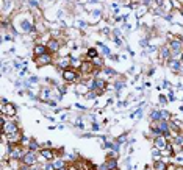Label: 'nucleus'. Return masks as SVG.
Segmentation results:
<instances>
[{
    "label": "nucleus",
    "instance_id": "obj_1",
    "mask_svg": "<svg viewBox=\"0 0 183 170\" xmlns=\"http://www.w3.org/2000/svg\"><path fill=\"white\" fill-rule=\"evenodd\" d=\"M13 25L17 28L19 33H30L38 34V25H36V16L30 11L19 13L16 17H13Z\"/></svg>",
    "mask_w": 183,
    "mask_h": 170
},
{
    "label": "nucleus",
    "instance_id": "obj_2",
    "mask_svg": "<svg viewBox=\"0 0 183 170\" xmlns=\"http://www.w3.org/2000/svg\"><path fill=\"white\" fill-rule=\"evenodd\" d=\"M28 148L25 147V145H22V144H8V159H17L20 161L22 158H24L25 152Z\"/></svg>",
    "mask_w": 183,
    "mask_h": 170
},
{
    "label": "nucleus",
    "instance_id": "obj_3",
    "mask_svg": "<svg viewBox=\"0 0 183 170\" xmlns=\"http://www.w3.org/2000/svg\"><path fill=\"white\" fill-rule=\"evenodd\" d=\"M63 80L66 83H78L81 80V74H80V70L78 69H74V67H69V69H66L63 70V74H61Z\"/></svg>",
    "mask_w": 183,
    "mask_h": 170
},
{
    "label": "nucleus",
    "instance_id": "obj_4",
    "mask_svg": "<svg viewBox=\"0 0 183 170\" xmlns=\"http://www.w3.org/2000/svg\"><path fill=\"white\" fill-rule=\"evenodd\" d=\"M39 158H41L39 152L27 150V152H25V155H24V158L20 159V162H22V164H25V165H28V167H31V165H35V164H38V162H39Z\"/></svg>",
    "mask_w": 183,
    "mask_h": 170
},
{
    "label": "nucleus",
    "instance_id": "obj_5",
    "mask_svg": "<svg viewBox=\"0 0 183 170\" xmlns=\"http://www.w3.org/2000/svg\"><path fill=\"white\" fill-rule=\"evenodd\" d=\"M19 130L20 128H19V125H17V122L14 119H8L6 122L2 125V134H5V136H10V134H13V133H16Z\"/></svg>",
    "mask_w": 183,
    "mask_h": 170
},
{
    "label": "nucleus",
    "instance_id": "obj_6",
    "mask_svg": "<svg viewBox=\"0 0 183 170\" xmlns=\"http://www.w3.org/2000/svg\"><path fill=\"white\" fill-rule=\"evenodd\" d=\"M33 61H35L36 67H44V66H49V64H52V63H53V53L47 52V53H44V55H41V56H36V58H33Z\"/></svg>",
    "mask_w": 183,
    "mask_h": 170
},
{
    "label": "nucleus",
    "instance_id": "obj_7",
    "mask_svg": "<svg viewBox=\"0 0 183 170\" xmlns=\"http://www.w3.org/2000/svg\"><path fill=\"white\" fill-rule=\"evenodd\" d=\"M158 58H160V63H164V64L172 58V52L169 48V44H164L158 48Z\"/></svg>",
    "mask_w": 183,
    "mask_h": 170
},
{
    "label": "nucleus",
    "instance_id": "obj_8",
    "mask_svg": "<svg viewBox=\"0 0 183 170\" xmlns=\"http://www.w3.org/2000/svg\"><path fill=\"white\" fill-rule=\"evenodd\" d=\"M0 114L6 115L8 119H14L17 114V109L13 103H6V105H0Z\"/></svg>",
    "mask_w": 183,
    "mask_h": 170
},
{
    "label": "nucleus",
    "instance_id": "obj_9",
    "mask_svg": "<svg viewBox=\"0 0 183 170\" xmlns=\"http://www.w3.org/2000/svg\"><path fill=\"white\" fill-rule=\"evenodd\" d=\"M45 45H47V48H49L50 53H58L60 48H61V45H63V42H61L58 38H49L47 42H45Z\"/></svg>",
    "mask_w": 183,
    "mask_h": 170
},
{
    "label": "nucleus",
    "instance_id": "obj_10",
    "mask_svg": "<svg viewBox=\"0 0 183 170\" xmlns=\"http://www.w3.org/2000/svg\"><path fill=\"white\" fill-rule=\"evenodd\" d=\"M169 140H171V139H168L166 136H158V137H153V147L163 152V150H166V147H168Z\"/></svg>",
    "mask_w": 183,
    "mask_h": 170
},
{
    "label": "nucleus",
    "instance_id": "obj_11",
    "mask_svg": "<svg viewBox=\"0 0 183 170\" xmlns=\"http://www.w3.org/2000/svg\"><path fill=\"white\" fill-rule=\"evenodd\" d=\"M166 66L174 72V74H178L180 67H181V59H180V58H171V59L166 63Z\"/></svg>",
    "mask_w": 183,
    "mask_h": 170
},
{
    "label": "nucleus",
    "instance_id": "obj_12",
    "mask_svg": "<svg viewBox=\"0 0 183 170\" xmlns=\"http://www.w3.org/2000/svg\"><path fill=\"white\" fill-rule=\"evenodd\" d=\"M56 67L60 70H66V69L72 67L71 66V56H61V58H58L56 59Z\"/></svg>",
    "mask_w": 183,
    "mask_h": 170
},
{
    "label": "nucleus",
    "instance_id": "obj_13",
    "mask_svg": "<svg viewBox=\"0 0 183 170\" xmlns=\"http://www.w3.org/2000/svg\"><path fill=\"white\" fill-rule=\"evenodd\" d=\"M47 52H49V48H47V45H45V44H35L33 45V58L41 56V55L47 53Z\"/></svg>",
    "mask_w": 183,
    "mask_h": 170
},
{
    "label": "nucleus",
    "instance_id": "obj_14",
    "mask_svg": "<svg viewBox=\"0 0 183 170\" xmlns=\"http://www.w3.org/2000/svg\"><path fill=\"white\" fill-rule=\"evenodd\" d=\"M39 155H41V158H44L45 161H53V159L56 158L53 148H42V150L39 152Z\"/></svg>",
    "mask_w": 183,
    "mask_h": 170
},
{
    "label": "nucleus",
    "instance_id": "obj_15",
    "mask_svg": "<svg viewBox=\"0 0 183 170\" xmlns=\"http://www.w3.org/2000/svg\"><path fill=\"white\" fill-rule=\"evenodd\" d=\"M168 161L164 158H158L153 161V170H166L168 168Z\"/></svg>",
    "mask_w": 183,
    "mask_h": 170
},
{
    "label": "nucleus",
    "instance_id": "obj_16",
    "mask_svg": "<svg viewBox=\"0 0 183 170\" xmlns=\"http://www.w3.org/2000/svg\"><path fill=\"white\" fill-rule=\"evenodd\" d=\"M27 148L28 150H33V152H41L42 150V144H39L35 137H31L30 142H28V145H27Z\"/></svg>",
    "mask_w": 183,
    "mask_h": 170
},
{
    "label": "nucleus",
    "instance_id": "obj_17",
    "mask_svg": "<svg viewBox=\"0 0 183 170\" xmlns=\"http://www.w3.org/2000/svg\"><path fill=\"white\" fill-rule=\"evenodd\" d=\"M99 56V50L96 47H89L88 50H86V59H94Z\"/></svg>",
    "mask_w": 183,
    "mask_h": 170
},
{
    "label": "nucleus",
    "instance_id": "obj_18",
    "mask_svg": "<svg viewBox=\"0 0 183 170\" xmlns=\"http://www.w3.org/2000/svg\"><path fill=\"white\" fill-rule=\"evenodd\" d=\"M105 164L108 165L110 170H119V165H118V159H113V158H106Z\"/></svg>",
    "mask_w": 183,
    "mask_h": 170
},
{
    "label": "nucleus",
    "instance_id": "obj_19",
    "mask_svg": "<svg viewBox=\"0 0 183 170\" xmlns=\"http://www.w3.org/2000/svg\"><path fill=\"white\" fill-rule=\"evenodd\" d=\"M50 97H52V91H50L49 87H42V89H41L39 102H41V100H47V99H50Z\"/></svg>",
    "mask_w": 183,
    "mask_h": 170
},
{
    "label": "nucleus",
    "instance_id": "obj_20",
    "mask_svg": "<svg viewBox=\"0 0 183 170\" xmlns=\"http://www.w3.org/2000/svg\"><path fill=\"white\" fill-rule=\"evenodd\" d=\"M97 47H100V52H102L103 55H106L108 58L113 55V53H111V50H110V48H108V47H106L103 42H97Z\"/></svg>",
    "mask_w": 183,
    "mask_h": 170
},
{
    "label": "nucleus",
    "instance_id": "obj_21",
    "mask_svg": "<svg viewBox=\"0 0 183 170\" xmlns=\"http://www.w3.org/2000/svg\"><path fill=\"white\" fill-rule=\"evenodd\" d=\"M124 87H125V81H122V80H118L116 83L113 84V89H116V91H118V94H119Z\"/></svg>",
    "mask_w": 183,
    "mask_h": 170
},
{
    "label": "nucleus",
    "instance_id": "obj_22",
    "mask_svg": "<svg viewBox=\"0 0 183 170\" xmlns=\"http://www.w3.org/2000/svg\"><path fill=\"white\" fill-rule=\"evenodd\" d=\"M99 94L96 92V91H88L86 94H85V99H89V100H94L96 97H97Z\"/></svg>",
    "mask_w": 183,
    "mask_h": 170
},
{
    "label": "nucleus",
    "instance_id": "obj_23",
    "mask_svg": "<svg viewBox=\"0 0 183 170\" xmlns=\"http://www.w3.org/2000/svg\"><path fill=\"white\" fill-rule=\"evenodd\" d=\"M158 102H160V105H161V106H166L169 100H168V97H166V95L160 94V97H158Z\"/></svg>",
    "mask_w": 183,
    "mask_h": 170
},
{
    "label": "nucleus",
    "instance_id": "obj_24",
    "mask_svg": "<svg viewBox=\"0 0 183 170\" xmlns=\"http://www.w3.org/2000/svg\"><path fill=\"white\" fill-rule=\"evenodd\" d=\"M102 72H105V74L110 75V77H114V75H116V70H114V69H110V67H106V66L102 69Z\"/></svg>",
    "mask_w": 183,
    "mask_h": 170
},
{
    "label": "nucleus",
    "instance_id": "obj_25",
    "mask_svg": "<svg viewBox=\"0 0 183 170\" xmlns=\"http://www.w3.org/2000/svg\"><path fill=\"white\" fill-rule=\"evenodd\" d=\"M116 142H118V144H121V145H122V144H125V142H127V133L121 134V136L116 139Z\"/></svg>",
    "mask_w": 183,
    "mask_h": 170
},
{
    "label": "nucleus",
    "instance_id": "obj_26",
    "mask_svg": "<svg viewBox=\"0 0 183 170\" xmlns=\"http://www.w3.org/2000/svg\"><path fill=\"white\" fill-rule=\"evenodd\" d=\"M152 156H153L155 159L161 158V150H158V148H155V147H153V150H152Z\"/></svg>",
    "mask_w": 183,
    "mask_h": 170
},
{
    "label": "nucleus",
    "instance_id": "obj_27",
    "mask_svg": "<svg viewBox=\"0 0 183 170\" xmlns=\"http://www.w3.org/2000/svg\"><path fill=\"white\" fill-rule=\"evenodd\" d=\"M27 75H28V69H27V66H25L24 69H20V70H19V77H20V78H24V77H27Z\"/></svg>",
    "mask_w": 183,
    "mask_h": 170
},
{
    "label": "nucleus",
    "instance_id": "obj_28",
    "mask_svg": "<svg viewBox=\"0 0 183 170\" xmlns=\"http://www.w3.org/2000/svg\"><path fill=\"white\" fill-rule=\"evenodd\" d=\"M91 14H93L94 19H100L102 17V11L100 10H93V11H91Z\"/></svg>",
    "mask_w": 183,
    "mask_h": 170
},
{
    "label": "nucleus",
    "instance_id": "obj_29",
    "mask_svg": "<svg viewBox=\"0 0 183 170\" xmlns=\"http://www.w3.org/2000/svg\"><path fill=\"white\" fill-rule=\"evenodd\" d=\"M28 5L31 8H35V10H39V2L38 0H28Z\"/></svg>",
    "mask_w": 183,
    "mask_h": 170
},
{
    "label": "nucleus",
    "instance_id": "obj_30",
    "mask_svg": "<svg viewBox=\"0 0 183 170\" xmlns=\"http://www.w3.org/2000/svg\"><path fill=\"white\" fill-rule=\"evenodd\" d=\"M168 100L169 102H175L177 99H175V94H174V91L172 89H169V95H168Z\"/></svg>",
    "mask_w": 183,
    "mask_h": 170
},
{
    "label": "nucleus",
    "instance_id": "obj_31",
    "mask_svg": "<svg viewBox=\"0 0 183 170\" xmlns=\"http://www.w3.org/2000/svg\"><path fill=\"white\" fill-rule=\"evenodd\" d=\"M141 115H143V109H141V108H138V109H136V112L131 114V117H138V119H139Z\"/></svg>",
    "mask_w": 183,
    "mask_h": 170
},
{
    "label": "nucleus",
    "instance_id": "obj_32",
    "mask_svg": "<svg viewBox=\"0 0 183 170\" xmlns=\"http://www.w3.org/2000/svg\"><path fill=\"white\" fill-rule=\"evenodd\" d=\"M153 2H155V5H156V6H160V8H163V5L166 3V0H153Z\"/></svg>",
    "mask_w": 183,
    "mask_h": 170
},
{
    "label": "nucleus",
    "instance_id": "obj_33",
    "mask_svg": "<svg viewBox=\"0 0 183 170\" xmlns=\"http://www.w3.org/2000/svg\"><path fill=\"white\" fill-rule=\"evenodd\" d=\"M91 128H93V131H99L100 130V125L97 122H93V125H91Z\"/></svg>",
    "mask_w": 183,
    "mask_h": 170
},
{
    "label": "nucleus",
    "instance_id": "obj_34",
    "mask_svg": "<svg viewBox=\"0 0 183 170\" xmlns=\"http://www.w3.org/2000/svg\"><path fill=\"white\" fill-rule=\"evenodd\" d=\"M161 87H164V89H171V83L168 81V80H163V86Z\"/></svg>",
    "mask_w": 183,
    "mask_h": 170
},
{
    "label": "nucleus",
    "instance_id": "obj_35",
    "mask_svg": "<svg viewBox=\"0 0 183 170\" xmlns=\"http://www.w3.org/2000/svg\"><path fill=\"white\" fill-rule=\"evenodd\" d=\"M152 2H153V0H141V3H143L144 6H149V5H152Z\"/></svg>",
    "mask_w": 183,
    "mask_h": 170
},
{
    "label": "nucleus",
    "instance_id": "obj_36",
    "mask_svg": "<svg viewBox=\"0 0 183 170\" xmlns=\"http://www.w3.org/2000/svg\"><path fill=\"white\" fill-rule=\"evenodd\" d=\"M28 81H30V83L33 84V83H38L39 80H38V77H30V78H28Z\"/></svg>",
    "mask_w": 183,
    "mask_h": 170
},
{
    "label": "nucleus",
    "instance_id": "obj_37",
    "mask_svg": "<svg viewBox=\"0 0 183 170\" xmlns=\"http://www.w3.org/2000/svg\"><path fill=\"white\" fill-rule=\"evenodd\" d=\"M69 170H80V168H78V167L72 162V164H69Z\"/></svg>",
    "mask_w": 183,
    "mask_h": 170
},
{
    "label": "nucleus",
    "instance_id": "obj_38",
    "mask_svg": "<svg viewBox=\"0 0 183 170\" xmlns=\"http://www.w3.org/2000/svg\"><path fill=\"white\" fill-rule=\"evenodd\" d=\"M110 59H113V61H116V63H118V61H119V55H111Z\"/></svg>",
    "mask_w": 183,
    "mask_h": 170
},
{
    "label": "nucleus",
    "instance_id": "obj_39",
    "mask_svg": "<svg viewBox=\"0 0 183 170\" xmlns=\"http://www.w3.org/2000/svg\"><path fill=\"white\" fill-rule=\"evenodd\" d=\"M81 137H88V139H91V137H94V134H93V133H85Z\"/></svg>",
    "mask_w": 183,
    "mask_h": 170
},
{
    "label": "nucleus",
    "instance_id": "obj_40",
    "mask_svg": "<svg viewBox=\"0 0 183 170\" xmlns=\"http://www.w3.org/2000/svg\"><path fill=\"white\" fill-rule=\"evenodd\" d=\"M6 103H10V102L6 100V97H2V100H0V105H6Z\"/></svg>",
    "mask_w": 183,
    "mask_h": 170
},
{
    "label": "nucleus",
    "instance_id": "obj_41",
    "mask_svg": "<svg viewBox=\"0 0 183 170\" xmlns=\"http://www.w3.org/2000/svg\"><path fill=\"white\" fill-rule=\"evenodd\" d=\"M153 74H155V69H153V67H152V69H149V70H147V75H149V77H152V75H153Z\"/></svg>",
    "mask_w": 183,
    "mask_h": 170
},
{
    "label": "nucleus",
    "instance_id": "obj_42",
    "mask_svg": "<svg viewBox=\"0 0 183 170\" xmlns=\"http://www.w3.org/2000/svg\"><path fill=\"white\" fill-rule=\"evenodd\" d=\"M78 25H80L81 28H85V27H86V22H85V20H80V22H78Z\"/></svg>",
    "mask_w": 183,
    "mask_h": 170
},
{
    "label": "nucleus",
    "instance_id": "obj_43",
    "mask_svg": "<svg viewBox=\"0 0 183 170\" xmlns=\"http://www.w3.org/2000/svg\"><path fill=\"white\" fill-rule=\"evenodd\" d=\"M122 30H127V31H128V30H130V25H128V23H124V25H122Z\"/></svg>",
    "mask_w": 183,
    "mask_h": 170
},
{
    "label": "nucleus",
    "instance_id": "obj_44",
    "mask_svg": "<svg viewBox=\"0 0 183 170\" xmlns=\"http://www.w3.org/2000/svg\"><path fill=\"white\" fill-rule=\"evenodd\" d=\"M178 13H180V14H181V16H183V5H181V8H180V10H178Z\"/></svg>",
    "mask_w": 183,
    "mask_h": 170
},
{
    "label": "nucleus",
    "instance_id": "obj_45",
    "mask_svg": "<svg viewBox=\"0 0 183 170\" xmlns=\"http://www.w3.org/2000/svg\"><path fill=\"white\" fill-rule=\"evenodd\" d=\"M58 170H69V165H67V167H63V168H58Z\"/></svg>",
    "mask_w": 183,
    "mask_h": 170
},
{
    "label": "nucleus",
    "instance_id": "obj_46",
    "mask_svg": "<svg viewBox=\"0 0 183 170\" xmlns=\"http://www.w3.org/2000/svg\"><path fill=\"white\" fill-rule=\"evenodd\" d=\"M180 111H181V112H183V106H180Z\"/></svg>",
    "mask_w": 183,
    "mask_h": 170
},
{
    "label": "nucleus",
    "instance_id": "obj_47",
    "mask_svg": "<svg viewBox=\"0 0 183 170\" xmlns=\"http://www.w3.org/2000/svg\"><path fill=\"white\" fill-rule=\"evenodd\" d=\"M38 2H41V0H38Z\"/></svg>",
    "mask_w": 183,
    "mask_h": 170
},
{
    "label": "nucleus",
    "instance_id": "obj_48",
    "mask_svg": "<svg viewBox=\"0 0 183 170\" xmlns=\"http://www.w3.org/2000/svg\"><path fill=\"white\" fill-rule=\"evenodd\" d=\"M146 170H149V168H146Z\"/></svg>",
    "mask_w": 183,
    "mask_h": 170
}]
</instances>
